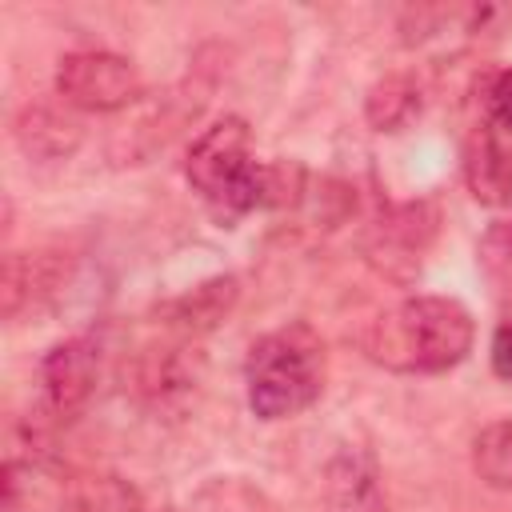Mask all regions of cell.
I'll use <instances>...</instances> for the list:
<instances>
[{"label": "cell", "mask_w": 512, "mask_h": 512, "mask_svg": "<svg viewBox=\"0 0 512 512\" xmlns=\"http://www.w3.org/2000/svg\"><path fill=\"white\" fill-rule=\"evenodd\" d=\"M12 136L32 160H68L84 144V124L68 104H24L12 120Z\"/></svg>", "instance_id": "7"}, {"label": "cell", "mask_w": 512, "mask_h": 512, "mask_svg": "<svg viewBox=\"0 0 512 512\" xmlns=\"http://www.w3.org/2000/svg\"><path fill=\"white\" fill-rule=\"evenodd\" d=\"M472 340H476V320L456 296L416 292L384 308L376 320H368L360 348L372 364L388 372L428 376L468 360Z\"/></svg>", "instance_id": "1"}, {"label": "cell", "mask_w": 512, "mask_h": 512, "mask_svg": "<svg viewBox=\"0 0 512 512\" xmlns=\"http://www.w3.org/2000/svg\"><path fill=\"white\" fill-rule=\"evenodd\" d=\"M188 512H272V504L244 476H212L192 492Z\"/></svg>", "instance_id": "16"}, {"label": "cell", "mask_w": 512, "mask_h": 512, "mask_svg": "<svg viewBox=\"0 0 512 512\" xmlns=\"http://www.w3.org/2000/svg\"><path fill=\"white\" fill-rule=\"evenodd\" d=\"M236 296H240L236 276H212V280L196 284L192 292H184L180 300H172V304L164 308V316H168L172 328H180V332H188V336H200V332L216 328V324L232 312Z\"/></svg>", "instance_id": "11"}, {"label": "cell", "mask_w": 512, "mask_h": 512, "mask_svg": "<svg viewBox=\"0 0 512 512\" xmlns=\"http://www.w3.org/2000/svg\"><path fill=\"white\" fill-rule=\"evenodd\" d=\"M60 512H140V492L116 472H80L64 484Z\"/></svg>", "instance_id": "12"}, {"label": "cell", "mask_w": 512, "mask_h": 512, "mask_svg": "<svg viewBox=\"0 0 512 512\" xmlns=\"http://www.w3.org/2000/svg\"><path fill=\"white\" fill-rule=\"evenodd\" d=\"M244 384H248V408L260 420L300 416L324 392V340L304 320L264 332L248 348Z\"/></svg>", "instance_id": "2"}, {"label": "cell", "mask_w": 512, "mask_h": 512, "mask_svg": "<svg viewBox=\"0 0 512 512\" xmlns=\"http://www.w3.org/2000/svg\"><path fill=\"white\" fill-rule=\"evenodd\" d=\"M472 468L488 488L512 492V416L480 428L472 440Z\"/></svg>", "instance_id": "15"}, {"label": "cell", "mask_w": 512, "mask_h": 512, "mask_svg": "<svg viewBox=\"0 0 512 512\" xmlns=\"http://www.w3.org/2000/svg\"><path fill=\"white\" fill-rule=\"evenodd\" d=\"M508 256H512V224H508Z\"/></svg>", "instance_id": "19"}, {"label": "cell", "mask_w": 512, "mask_h": 512, "mask_svg": "<svg viewBox=\"0 0 512 512\" xmlns=\"http://www.w3.org/2000/svg\"><path fill=\"white\" fill-rule=\"evenodd\" d=\"M188 184L220 212H252L268 204V164L252 156V132L244 116L212 120L184 156Z\"/></svg>", "instance_id": "3"}, {"label": "cell", "mask_w": 512, "mask_h": 512, "mask_svg": "<svg viewBox=\"0 0 512 512\" xmlns=\"http://www.w3.org/2000/svg\"><path fill=\"white\" fill-rule=\"evenodd\" d=\"M436 236V212L432 204H404V208H392L380 228H376V244L368 248L372 252V264H380L388 276H392V264L404 260L408 272L420 264V252L428 248V240Z\"/></svg>", "instance_id": "9"}, {"label": "cell", "mask_w": 512, "mask_h": 512, "mask_svg": "<svg viewBox=\"0 0 512 512\" xmlns=\"http://www.w3.org/2000/svg\"><path fill=\"white\" fill-rule=\"evenodd\" d=\"M56 284V264L48 252H8L4 260V316L16 320L32 300L52 292Z\"/></svg>", "instance_id": "13"}, {"label": "cell", "mask_w": 512, "mask_h": 512, "mask_svg": "<svg viewBox=\"0 0 512 512\" xmlns=\"http://www.w3.org/2000/svg\"><path fill=\"white\" fill-rule=\"evenodd\" d=\"M488 356H492V372L504 376V380H512V320H504V324L492 332Z\"/></svg>", "instance_id": "18"}, {"label": "cell", "mask_w": 512, "mask_h": 512, "mask_svg": "<svg viewBox=\"0 0 512 512\" xmlns=\"http://www.w3.org/2000/svg\"><path fill=\"white\" fill-rule=\"evenodd\" d=\"M52 88L72 112H124L144 100L140 68L128 56L104 48H80L60 56Z\"/></svg>", "instance_id": "5"}, {"label": "cell", "mask_w": 512, "mask_h": 512, "mask_svg": "<svg viewBox=\"0 0 512 512\" xmlns=\"http://www.w3.org/2000/svg\"><path fill=\"white\" fill-rule=\"evenodd\" d=\"M204 56H208V52H200L196 64H192L172 88L160 92V100H152V104L140 100V104H144L140 116H136L132 124H124V128L116 132V140H112V156H116L120 164H140V160H148L156 148H164L180 128H188V124L204 112V104H208V96H212V88H216V68H208Z\"/></svg>", "instance_id": "4"}, {"label": "cell", "mask_w": 512, "mask_h": 512, "mask_svg": "<svg viewBox=\"0 0 512 512\" xmlns=\"http://www.w3.org/2000/svg\"><path fill=\"white\" fill-rule=\"evenodd\" d=\"M324 508L328 512H384L380 476L368 452L344 444L324 468Z\"/></svg>", "instance_id": "8"}, {"label": "cell", "mask_w": 512, "mask_h": 512, "mask_svg": "<svg viewBox=\"0 0 512 512\" xmlns=\"http://www.w3.org/2000/svg\"><path fill=\"white\" fill-rule=\"evenodd\" d=\"M464 180L476 204H488V208L512 204V144L496 128H484L480 136H472L464 152Z\"/></svg>", "instance_id": "10"}, {"label": "cell", "mask_w": 512, "mask_h": 512, "mask_svg": "<svg viewBox=\"0 0 512 512\" xmlns=\"http://www.w3.org/2000/svg\"><path fill=\"white\" fill-rule=\"evenodd\" d=\"M416 112H420V88H416V80L404 76V72L380 76V80L368 88V96H364V116H368V124H372L376 132H396V128H404Z\"/></svg>", "instance_id": "14"}, {"label": "cell", "mask_w": 512, "mask_h": 512, "mask_svg": "<svg viewBox=\"0 0 512 512\" xmlns=\"http://www.w3.org/2000/svg\"><path fill=\"white\" fill-rule=\"evenodd\" d=\"M488 120L500 136H512V68L496 72L488 84Z\"/></svg>", "instance_id": "17"}, {"label": "cell", "mask_w": 512, "mask_h": 512, "mask_svg": "<svg viewBox=\"0 0 512 512\" xmlns=\"http://www.w3.org/2000/svg\"><path fill=\"white\" fill-rule=\"evenodd\" d=\"M100 380V348L88 336H68L52 344L40 360V408L52 420H72L84 412Z\"/></svg>", "instance_id": "6"}]
</instances>
